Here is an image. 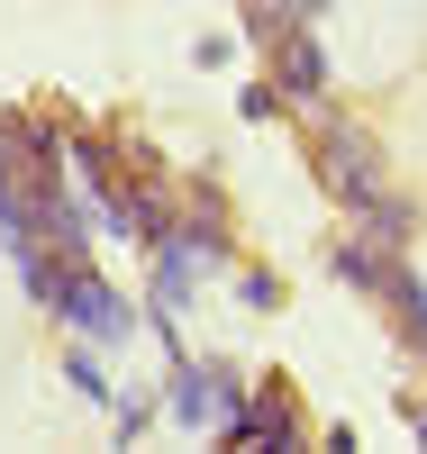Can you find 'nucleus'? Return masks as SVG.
I'll list each match as a JSON object with an SVG mask.
<instances>
[{
	"label": "nucleus",
	"instance_id": "1",
	"mask_svg": "<svg viewBox=\"0 0 427 454\" xmlns=\"http://www.w3.org/2000/svg\"><path fill=\"white\" fill-rule=\"evenodd\" d=\"M46 291L64 300V318L73 327H83V336H100V346H119V336H128V309H119V300H109V282H91V273H46Z\"/></svg>",
	"mask_w": 427,
	"mask_h": 454
},
{
	"label": "nucleus",
	"instance_id": "2",
	"mask_svg": "<svg viewBox=\"0 0 427 454\" xmlns=\"http://www.w3.org/2000/svg\"><path fill=\"white\" fill-rule=\"evenodd\" d=\"M328 182H336L355 209H373V200H382V164H373V145H364V137H328Z\"/></svg>",
	"mask_w": 427,
	"mask_h": 454
},
{
	"label": "nucleus",
	"instance_id": "3",
	"mask_svg": "<svg viewBox=\"0 0 427 454\" xmlns=\"http://www.w3.org/2000/svg\"><path fill=\"white\" fill-rule=\"evenodd\" d=\"M282 82H291V100H309V91L328 82V73H319V46H309L300 27H282Z\"/></svg>",
	"mask_w": 427,
	"mask_h": 454
}]
</instances>
